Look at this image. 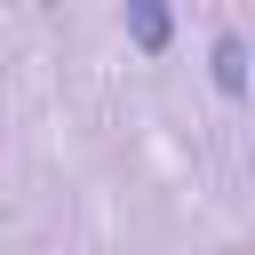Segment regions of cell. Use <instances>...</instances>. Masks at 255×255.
Listing matches in <instances>:
<instances>
[{
    "instance_id": "6da1fadb",
    "label": "cell",
    "mask_w": 255,
    "mask_h": 255,
    "mask_svg": "<svg viewBox=\"0 0 255 255\" xmlns=\"http://www.w3.org/2000/svg\"><path fill=\"white\" fill-rule=\"evenodd\" d=\"M128 32H135L143 56H159L167 48V0H128Z\"/></svg>"
},
{
    "instance_id": "7a4b0ae2",
    "label": "cell",
    "mask_w": 255,
    "mask_h": 255,
    "mask_svg": "<svg viewBox=\"0 0 255 255\" xmlns=\"http://www.w3.org/2000/svg\"><path fill=\"white\" fill-rule=\"evenodd\" d=\"M215 88H223V96L247 88V48H239V40H215Z\"/></svg>"
}]
</instances>
